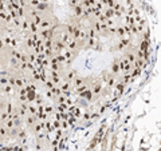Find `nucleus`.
Listing matches in <instances>:
<instances>
[{
	"mask_svg": "<svg viewBox=\"0 0 161 151\" xmlns=\"http://www.w3.org/2000/svg\"><path fill=\"white\" fill-rule=\"evenodd\" d=\"M58 110L75 116L118 99L145 66L146 21L133 0H16Z\"/></svg>",
	"mask_w": 161,
	"mask_h": 151,
	"instance_id": "nucleus-1",
	"label": "nucleus"
}]
</instances>
